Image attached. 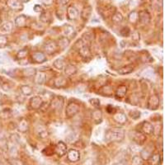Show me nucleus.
Segmentation results:
<instances>
[{"mask_svg": "<svg viewBox=\"0 0 165 165\" xmlns=\"http://www.w3.org/2000/svg\"><path fill=\"white\" fill-rule=\"evenodd\" d=\"M100 93L105 97H111L113 95V90L110 85H104L100 88Z\"/></svg>", "mask_w": 165, "mask_h": 165, "instance_id": "nucleus-24", "label": "nucleus"}, {"mask_svg": "<svg viewBox=\"0 0 165 165\" xmlns=\"http://www.w3.org/2000/svg\"><path fill=\"white\" fill-rule=\"evenodd\" d=\"M127 92V87L126 85H120L116 90V97L119 98H122L126 96Z\"/></svg>", "mask_w": 165, "mask_h": 165, "instance_id": "nucleus-25", "label": "nucleus"}, {"mask_svg": "<svg viewBox=\"0 0 165 165\" xmlns=\"http://www.w3.org/2000/svg\"><path fill=\"white\" fill-rule=\"evenodd\" d=\"M89 103L92 106L95 107H98L100 106V100L98 98H91L89 100Z\"/></svg>", "mask_w": 165, "mask_h": 165, "instance_id": "nucleus-47", "label": "nucleus"}, {"mask_svg": "<svg viewBox=\"0 0 165 165\" xmlns=\"http://www.w3.org/2000/svg\"><path fill=\"white\" fill-rule=\"evenodd\" d=\"M45 79H46V74L45 72H42V71H40L35 74V83L37 84H43L45 81Z\"/></svg>", "mask_w": 165, "mask_h": 165, "instance_id": "nucleus-21", "label": "nucleus"}, {"mask_svg": "<svg viewBox=\"0 0 165 165\" xmlns=\"http://www.w3.org/2000/svg\"><path fill=\"white\" fill-rule=\"evenodd\" d=\"M132 140L138 145H143L146 141V136L145 134H143L141 131H134L132 132Z\"/></svg>", "mask_w": 165, "mask_h": 165, "instance_id": "nucleus-7", "label": "nucleus"}, {"mask_svg": "<svg viewBox=\"0 0 165 165\" xmlns=\"http://www.w3.org/2000/svg\"><path fill=\"white\" fill-rule=\"evenodd\" d=\"M111 20L114 23L118 24V23H121L123 21V16L121 12H116L112 16H111Z\"/></svg>", "mask_w": 165, "mask_h": 165, "instance_id": "nucleus-37", "label": "nucleus"}, {"mask_svg": "<svg viewBox=\"0 0 165 165\" xmlns=\"http://www.w3.org/2000/svg\"><path fill=\"white\" fill-rule=\"evenodd\" d=\"M68 2H69V0H58V3H59V4H60V5H66L68 3Z\"/></svg>", "mask_w": 165, "mask_h": 165, "instance_id": "nucleus-51", "label": "nucleus"}, {"mask_svg": "<svg viewBox=\"0 0 165 165\" xmlns=\"http://www.w3.org/2000/svg\"><path fill=\"white\" fill-rule=\"evenodd\" d=\"M43 3L45 5H50L53 3V0H42Z\"/></svg>", "mask_w": 165, "mask_h": 165, "instance_id": "nucleus-52", "label": "nucleus"}, {"mask_svg": "<svg viewBox=\"0 0 165 165\" xmlns=\"http://www.w3.org/2000/svg\"><path fill=\"white\" fill-rule=\"evenodd\" d=\"M8 43V40L5 36L3 35H1L0 36V48H3L5 47Z\"/></svg>", "mask_w": 165, "mask_h": 165, "instance_id": "nucleus-42", "label": "nucleus"}, {"mask_svg": "<svg viewBox=\"0 0 165 165\" xmlns=\"http://www.w3.org/2000/svg\"><path fill=\"white\" fill-rule=\"evenodd\" d=\"M142 163V159L139 156H134L132 159V165H141Z\"/></svg>", "mask_w": 165, "mask_h": 165, "instance_id": "nucleus-48", "label": "nucleus"}, {"mask_svg": "<svg viewBox=\"0 0 165 165\" xmlns=\"http://www.w3.org/2000/svg\"><path fill=\"white\" fill-rule=\"evenodd\" d=\"M0 23H1V19H0Z\"/></svg>", "mask_w": 165, "mask_h": 165, "instance_id": "nucleus-55", "label": "nucleus"}, {"mask_svg": "<svg viewBox=\"0 0 165 165\" xmlns=\"http://www.w3.org/2000/svg\"><path fill=\"white\" fill-rule=\"evenodd\" d=\"M130 36L131 37V39H132L134 41H139L141 40V34H140L139 31H133L132 33H130Z\"/></svg>", "mask_w": 165, "mask_h": 165, "instance_id": "nucleus-44", "label": "nucleus"}, {"mask_svg": "<svg viewBox=\"0 0 165 165\" xmlns=\"http://www.w3.org/2000/svg\"><path fill=\"white\" fill-rule=\"evenodd\" d=\"M149 162L150 165H159V162H160V155L159 153H155L151 155L149 158Z\"/></svg>", "mask_w": 165, "mask_h": 165, "instance_id": "nucleus-35", "label": "nucleus"}, {"mask_svg": "<svg viewBox=\"0 0 165 165\" xmlns=\"http://www.w3.org/2000/svg\"><path fill=\"white\" fill-rule=\"evenodd\" d=\"M128 20L131 23H136L139 22V16H138V12L133 11L128 15Z\"/></svg>", "mask_w": 165, "mask_h": 165, "instance_id": "nucleus-38", "label": "nucleus"}, {"mask_svg": "<svg viewBox=\"0 0 165 165\" xmlns=\"http://www.w3.org/2000/svg\"><path fill=\"white\" fill-rule=\"evenodd\" d=\"M64 105V99L61 97H55L51 101V107L55 110H61Z\"/></svg>", "mask_w": 165, "mask_h": 165, "instance_id": "nucleus-14", "label": "nucleus"}, {"mask_svg": "<svg viewBox=\"0 0 165 165\" xmlns=\"http://www.w3.org/2000/svg\"><path fill=\"white\" fill-rule=\"evenodd\" d=\"M115 12H116V11H115V8L113 7L107 6L104 8L101 13L104 18H109V17H111Z\"/></svg>", "mask_w": 165, "mask_h": 165, "instance_id": "nucleus-29", "label": "nucleus"}, {"mask_svg": "<svg viewBox=\"0 0 165 165\" xmlns=\"http://www.w3.org/2000/svg\"><path fill=\"white\" fill-rule=\"evenodd\" d=\"M12 165H24V164L22 163V161H21L20 159H13L11 161Z\"/></svg>", "mask_w": 165, "mask_h": 165, "instance_id": "nucleus-49", "label": "nucleus"}, {"mask_svg": "<svg viewBox=\"0 0 165 165\" xmlns=\"http://www.w3.org/2000/svg\"><path fill=\"white\" fill-rule=\"evenodd\" d=\"M120 34L123 37H128L130 35V28L127 26H124L123 28H122V30L120 31Z\"/></svg>", "mask_w": 165, "mask_h": 165, "instance_id": "nucleus-41", "label": "nucleus"}, {"mask_svg": "<svg viewBox=\"0 0 165 165\" xmlns=\"http://www.w3.org/2000/svg\"><path fill=\"white\" fill-rule=\"evenodd\" d=\"M80 107L79 104L76 103H69L68 104L65 109V116L67 118H71L74 116L76 114L79 112Z\"/></svg>", "mask_w": 165, "mask_h": 165, "instance_id": "nucleus-2", "label": "nucleus"}, {"mask_svg": "<svg viewBox=\"0 0 165 165\" xmlns=\"http://www.w3.org/2000/svg\"><path fill=\"white\" fill-rule=\"evenodd\" d=\"M53 66H54L55 69H59V70H62V69H64V68H65V60H64L62 57L56 59L55 61L53 62Z\"/></svg>", "mask_w": 165, "mask_h": 165, "instance_id": "nucleus-30", "label": "nucleus"}, {"mask_svg": "<svg viewBox=\"0 0 165 165\" xmlns=\"http://www.w3.org/2000/svg\"><path fill=\"white\" fill-rule=\"evenodd\" d=\"M34 10H35V12H43V8L42 7L40 6V5H35V7H34Z\"/></svg>", "mask_w": 165, "mask_h": 165, "instance_id": "nucleus-50", "label": "nucleus"}, {"mask_svg": "<svg viewBox=\"0 0 165 165\" xmlns=\"http://www.w3.org/2000/svg\"><path fill=\"white\" fill-rule=\"evenodd\" d=\"M13 24L11 22H6L4 23L0 26V33L5 35V34H9L12 31Z\"/></svg>", "mask_w": 165, "mask_h": 165, "instance_id": "nucleus-16", "label": "nucleus"}, {"mask_svg": "<svg viewBox=\"0 0 165 165\" xmlns=\"http://www.w3.org/2000/svg\"><path fill=\"white\" fill-rule=\"evenodd\" d=\"M153 126L151 123L148 122H144L141 124V132L145 134H152L154 132L153 130Z\"/></svg>", "mask_w": 165, "mask_h": 165, "instance_id": "nucleus-11", "label": "nucleus"}, {"mask_svg": "<svg viewBox=\"0 0 165 165\" xmlns=\"http://www.w3.org/2000/svg\"><path fill=\"white\" fill-rule=\"evenodd\" d=\"M7 5L14 11H21L22 9V3L20 0H7Z\"/></svg>", "mask_w": 165, "mask_h": 165, "instance_id": "nucleus-9", "label": "nucleus"}, {"mask_svg": "<svg viewBox=\"0 0 165 165\" xmlns=\"http://www.w3.org/2000/svg\"><path fill=\"white\" fill-rule=\"evenodd\" d=\"M92 12V8L91 6H86L83 8L81 12V18L84 21H87L91 17Z\"/></svg>", "mask_w": 165, "mask_h": 165, "instance_id": "nucleus-20", "label": "nucleus"}, {"mask_svg": "<svg viewBox=\"0 0 165 165\" xmlns=\"http://www.w3.org/2000/svg\"><path fill=\"white\" fill-rule=\"evenodd\" d=\"M79 53L80 56L84 60H88L92 56L90 48L86 45H83L80 48H79Z\"/></svg>", "mask_w": 165, "mask_h": 165, "instance_id": "nucleus-10", "label": "nucleus"}, {"mask_svg": "<svg viewBox=\"0 0 165 165\" xmlns=\"http://www.w3.org/2000/svg\"><path fill=\"white\" fill-rule=\"evenodd\" d=\"M22 3H26V2H27V1H29V0H20Z\"/></svg>", "mask_w": 165, "mask_h": 165, "instance_id": "nucleus-53", "label": "nucleus"}, {"mask_svg": "<svg viewBox=\"0 0 165 165\" xmlns=\"http://www.w3.org/2000/svg\"><path fill=\"white\" fill-rule=\"evenodd\" d=\"M159 107V98L157 95H151L148 99L147 108L149 110L155 111Z\"/></svg>", "mask_w": 165, "mask_h": 165, "instance_id": "nucleus-3", "label": "nucleus"}, {"mask_svg": "<svg viewBox=\"0 0 165 165\" xmlns=\"http://www.w3.org/2000/svg\"><path fill=\"white\" fill-rule=\"evenodd\" d=\"M151 156V152H149L148 150V149H144L142 151H141V157L144 159H149V158Z\"/></svg>", "mask_w": 165, "mask_h": 165, "instance_id": "nucleus-45", "label": "nucleus"}, {"mask_svg": "<svg viewBox=\"0 0 165 165\" xmlns=\"http://www.w3.org/2000/svg\"><path fill=\"white\" fill-rule=\"evenodd\" d=\"M21 92L25 96H30L33 93V89L32 88L28 85H22L21 86Z\"/></svg>", "mask_w": 165, "mask_h": 165, "instance_id": "nucleus-36", "label": "nucleus"}, {"mask_svg": "<svg viewBox=\"0 0 165 165\" xmlns=\"http://www.w3.org/2000/svg\"><path fill=\"white\" fill-rule=\"evenodd\" d=\"M26 22H27V18L24 15L18 16L15 19V25L18 27H25L26 26Z\"/></svg>", "mask_w": 165, "mask_h": 165, "instance_id": "nucleus-23", "label": "nucleus"}, {"mask_svg": "<svg viewBox=\"0 0 165 165\" xmlns=\"http://www.w3.org/2000/svg\"><path fill=\"white\" fill-rule=\"evenodd\" d=\"M138 16H139V21L141 22L142 24H148L150 22V15L149 13L145 11V10H142L138 12Z\"/></svg>", "mask_w": 165, "mask_h": 165, "instance_id": "nucleus-12", "label": "nucleus"}, {"mask_svg": "<svg viewBox=\"0 0 165 165\" xmlns=\"http://www.w3.org/2000/svg\"><path fill=\"white\" fill-rule=\"evenodd\" d=\"M129 115H130V116L132 119L136 120V119H138V118H140V117H141V112L137 110H133V111H130Z\"/></svg>", "mask_w": 165, "mask_h": 165, "instance_id": "nucleus-43", "label": "nucleus"}, {"mask_svg": "<svg viewBox=\"0 0 165 165\" xmlns=\"http://www.w3.org/2000/svg\"><path fill=\"white\" fill-rule=\"evenodd\" d=\"M22 73L23 74V76L29 78V77L35 76V74L37 73V70L34 68H26V69H22Z\"/></svg>", "mask_w": 165, "mask_h": 165, "instance_id": "nucleus-31", "label": "nucleus"}, {"mask_svg": "<svg viewBox=\"0 0 165 165\" xmlns=\"http://www.w3.org/2000/svg\"><path fill=\"white\" fill-rule=\"evenodd\" d=\"M125 137V131L122 129L114 128L107 130L105 140L107 142H121Z\"/></svg>", "mask_w": 165, "mask_h": 165, "instance_id": "nucleus-1", "label": "nucleus"}, {"mask_svg": "<svg viewBox=\"0 0 165 165\" xmlns=\"http://www.w3.org/2000/svg\"><path fill=\"white\" fill-rule=\"evenodd\" d=\"M151 5L156 10H159L163 7V0H150Z\"/></svg>", "mask_w": 165, "mask_h": 165, "instance_id": "nucleus-40", "label": "nucleus"}, {"mask_svg": "<svg viewBox=\"0 0 165 165\" xmlns=\"http://www.w3.org/2000/svg\"><path fill=\"white\" fill-rule=\"evenodd\" d=\"M67 79L64 77H57L55 78L54 81V85L58 88H65L67 85Z\"/></svg>", "mask_w": 165, "mask_h": 165, "instance_id": "nucleus-22", "label": "nucleus"}, {"mask_svg": "<svg viewBox=\"0 0 165 165\" xmlns=\"http://www.w3.org/2000/svg\"><path fill=\"white\" fill-rule=\"evenodd\" d=\"M64 70H65V74L66 76H69V77L73 76L77 73V68L74 65H68L66 66H65Z\"/></svg>", "mask_w": 165, "mask_h": 165, "instance_id": "nucleus-26", "label": "nucleus"}, {"mask_svg": "<svg viewBox=\"0 0 165 165\" xmlns=\"http://www.w3.org/2000/svg\"><path fill=\"white\" fill-rule=\"evenodd\" d=\"M17 128H18V130L20 132H22V133L26 132V131L29 130V122H28V121L24 119V118H22V119L19 121Z\"/></svg>", "mask_w": 165, "mask_h": 165, "instance_id": "nucleus-17", "label": "nucleus"}, {"mask_svg": "<svg viewBox=\"0 0 165 165\" xmlns=\"http://www.w3.org/2000/svg\"><path fill=\"white\" fill-rule=\"evenodd\" d=\"M66 151H67L66 145L63 141H60L55 146V153L58 154V156L61 157L66 153Z\"/></svg>", "mask_w": 165, "mask_h": 165, "instance_id": "nucleus-13", "label": "nucleus"}, {"mask_svg": "<svg viewBox=\"0 0 165 165\" xmlns=\"http://www.w3.org/2000/svg\"><path fill=\"white\" fill-rule=\"evenodd\" d=\"M43 104H44L43 99L40 96H35V97H32L30 99V107L33 110L41 109L42 107Z\"/></svg>", "mask_w": 165, "mask_h": 165, "instance_id": "nucleus-6", "label": "nucleus"}, {"mask_svg": "<svg viewBox=\"0 0 165 165\" xmlns=\"http://www.w3.org/2000/svg\"><path fill=\"white\" fill-rule=\"evenodd\" d=\"M31 59L32 62L35 64H42L47 60L45 55L41 51L33 52L31 55Z\"/></svg>", "mask_w": 165, "mask_h": 165, "instance_id": "nucleus-5", "label": "nucleus"}, {"mask_svg": "<svg viewBox=\"0 0 165 165\" xmlns=\"http://www.w3.org/2000/svg\"><path fill=\"white\" fill-rule=\"evenodd\" d=\"M37 134L40 138L44 139L48 136V131L44 126H38L37 127Z\"/></svg>", "mask_w": 165, "mask_h": 165, "instance_id": "nucleus-28", "label": "nucleus"}, {"mask_svg": "<svg viewBox=\"0 0 165 165\" xmlns=\"http://www.w3.org/2000/svg\"><path fill=\"white\" fill-rule=\"evenodd\" d=\"M40 21L43 23H48L51 21V14L49 12H42L40 15Z\"/></svg>", "mask_w": 165, "mask_h": 165, "instance_id": "nucleus-33", "label": "nucleus"}, {"mask_svg": "<svg viewBox=\"0 0 165 165\" xmlns=\"http://www.w3.org/2000/svg\"><path fill=\"white\" fill-rule=\"evenodd\" d=\"M57 45H58V47L61 48L62 50L65 49L69 45V40L65 37H62L59 39V42L57 43Z\"/></svg>", "mask_w": 165, "mask_h": 165, "instance_id": "nucleus-34", "label": "nucleus"}, {"mask_svg": "<svg viewBox=\"0 0 165 165\" xmlns=\"http://www.w3.org/2000/svg\"><path fill=\"white\" fill-rule=\"evenodd\" d=\"M114 165H124V164H121V163H118V164H115Z\"/></svg>", "mask_w": 165, "mask_h": 165, "instance_id": "nucleus-54", "label": "nucleus"}, {"mask_svg": "<svg viewBox=\"0 0 165 165\" xmlns=\"http://www.w3.org/2000/svg\"><path fill=\"white\" fill-rule=\"evenodd\" d=\"M92 118L93 122L98 124V123L102 122L103 121V112L100 109H95L92 111Z\"/></svg>", "mask_w": 165, "mask_h": 165, "instance_id": "nucleus-19", "label": "nucleus"}, {"mask_svg": "<svg viewBox=\"0 0 165 165\" xmlns=\"http://www.w3.org/2000/svg\"><path fill=\"white\" fill-rule=\"evenodd\" d=\"M62 30H63L64 37H65L66 38H68L69 40L71 39V38H73L74 36H75V30H74V28H73L71 25L69 24L64 25Z\"/></svg>", "mask_w": 165, "mask_h": 165, "instance_id": "nucleus-8", "label": "nucleus"}, {"mask_svg": "<svg viewBox=\"0 0 165 165\" xmlns=\"http://www.w3.org/2000/svg\"><path fill=\"white\" fill-rule=\"evenodd\" d=\"M7 141L5 139H0V149L3 150H7Z\"/></svg>", "mask_w": 165, "mask_h": 165, "instance_id": "nucleus-46", "label": "nucleus"}, {"mask_svg": "<svg viewBox=\"0 0 165 165\" xmlns=\"http://www.w3.org/2000/svg\"><path fill=\"white\" fill-rule=\"evenodd\" d=\"M113 119L119 124H125L127 122V117L126 116V114H124L122 112H119V113L115 114L113 116Z\"/></svg>", "mask_w": 165, "mask_h": 165, "instance_id": "nucleus-27", "label": "nucleus"}, {"mask_svg": "<svg viewBox=\"0 0 165 165\" xmlns=\"http://www.w3.org/2000/svg\"><path fill=\"white\" fill-rule=\"evenodd\" d=\"M27 55H28V50H20L18 52V54H17V58H18V60H24L25 58H26Z\"/></svg>", "mask_w": 165, "mask_h": 165, "instance_id": "nucleus-39", "label": "nucleus"}, {"mask_svg": "<svg viewBox=\"0 0 165 165\" xmlns=\"http://www.w3.org/2000/svg\"><path fill=\"white\" fill-rule=\"evenodd\" d=\"M44 50L48 55H53L58 50V45L54 41H49L45 43L44 45Z\"/></svg>", "mask_w": 165, "mask_h": 165, "instance_id": "nucleus-4", "label": "nucleus"}, {"mask_svg": "<svg viewBox=\"0 0 165 165\" xmlns=\"http://www.w3.org/2000/svg\"><path fill=\"white\" fill-rule=\"evenodd\" d=\"M67 158L70 162H77L80 159V153L76 149H70L67 153Z\"/></svg>", "mask_w": 165, "mask_h": 165, "instance_id": "nucleus-18", "label": "nucleus"}, {"mask_svg": "<svg viewBox=\"0 0 165 165\" xmlns=\"http://www.w3.org/2000/svg\"><path fill=\"white\" fill-rule=\"evenodd\" d=\"M133 70H134V65H126L124 67L121 68L118 70V73H120V74H129V73H132Z\"/></svg>", "mask_w": 165, "mask_h": 165, "instance_id": "nucleus-32", "label": "nucleus"}, {"mask_svg": "<svg viewBox=\"0 0 165 165\" xmlns=\"http://www.w3.org/2000/svg\"><path fill=\"white\" fill-rule=\"evenodd\" d=\"M79 17V11L73 6H69L67 8V18L69 20H75Z\"/></svg>", "mask_w": 165, "mask_h": 165, "instance_id": "nucleus-15", "label": "nucleus"}]
</instances>
